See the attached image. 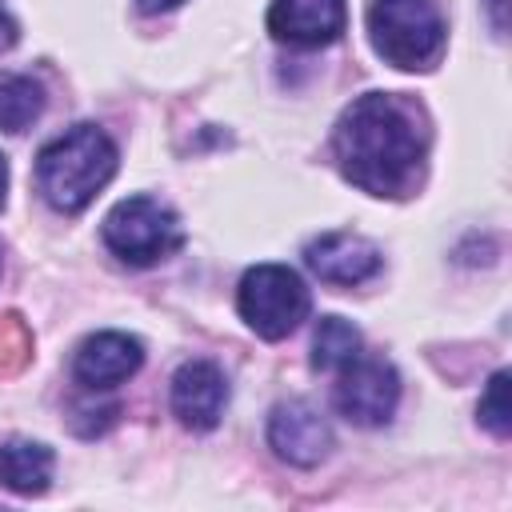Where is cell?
Masks as SVG:
<instances>
[{
  "mask_svg": "<svg viewBox=\"0 0 512 512\" xmlns=\"http://www.w3.org/2000/svg\"><path fill=\"white\" fill-rule=\"evenodd\" d=\"M332 152L348 184L380 200H400L420 184L428 116L404 92H368L340 112Z\"/></svg>",
  "mask_w": 512,
  "mask_h": 512,
  "instance_id": "1",
  "label": "cell"
},
{
  "mask_svg": "<svg viewBox=\"0 0 512 512\" xmlns=\"http://www.w3.org/2000/svg\"><path fill=\"white\" fill-rule=\"evenodd\" d=\"M116 160H120L116 144H112V136L104 128L76 124V128L60 132L56 140H48L40 148V156H36V188L56 212L76 216L116 176Z\"/></svg>",
  "mask_w": 512,
  "mask_h": 512,
  "instance_id": "2",
  "label": "cell"
},
{
  "mask_svg": "<svg viewBox=\"0 0 512 512\" xmlns=\"http://www.w3.org/2000/svg\"><path fill=\"white\" fill-rule=\"evenodd\" d=\"M368 40L400 72H432L444 56V16L432 0H372Z\"/></svg>",
  "mask_w": 512,
  "mask_h": 512,
  "instance_id": "3",
  "label": "cell"
},
{
  "mask_svg": "<svg viewBox=\"0 0 512 512\" xmlns=\"http://www.w3.org/2000/svg\"><path fill=\"white\" fill-rule=\"evenodd\" d=\"M100 236H104L108 252L132 268L160 264L164 256H172L184 244L180 216L168 204H160L156 196H128V200L112 204L100 224Z\"/></svg>",
  "mask_w": 512,
  "mask_h": 512,
  "instance_id": "4",
  "label": "cell"
},
{
  "mask_svg": "<svg viewBox=\"0 0 512 512\" xmlns=\"http://www.w3.org/2000/svg\"><path fill=\"white\" fill-rule=\"evenodd\" d=\"M236 308L240 320L264 336V340H284L288 332L300 328V320L312 308V296L304 280L288 264H256L240 276L236 288Z\"/></svg>",
  "mask_w": 512,
  "mask_h": 512,
  "instance_id": "5",
  "label": "cell"
},
{
  "mask_svg": "<svg viewBox=\"0 0 512 512\" xmlns=\"http://www.w3.org/2000/svg\"><path fill=\"white\" fill-rule=\"evenodd\" d=\"M400 404V376L380 356H356L340 368L336 380V408L344 420L360 428H380L392 420Z\"/></svg>",
  "mask_w": 512,
  "mask_h": 512,
  "instance_id": "6",
  "label": "cell"
},
{
  "mask_svg": "<svg viewBox=\"0 0 512 512\" xmlns=\"http://www.w3.org/2000/svg\"><path fill=\"white\" fill-rule=\"evenodd\" d=\"M268 444L296 468H316L332 452V428L308 400H284L268 416Z\"/></svg>",
  "mask_w": 512,
  "mask_h": 512,
  "instance_id": "7",
  "label": "cell"
},
{
  "mask_svg": "<svg viewBox=\"0 0 512 512\" xmlns=\"http://www.w3.org/2000/svg\"><path fill=\"white\" fill-rule=\"evenodd\" d=\"M228 408V380L212 360H184L172 376V412L184 428L208 432Z\"/></svg>",
  "mask_w": 512,
  "mask_h": 512,
  "instance_id": "8",
  "label": "cell"
},
{
  "mask_svg": "<svg viewBox=\"0 0 512 512\" xmlns=\"http://www.w3.org/2000/svg\"><path fill=\"white\" fill-rule=\"evenodd\" d=\"M304 260L324 284H340V288L372 280L384 264L380 248L368 236H356V232H324V236L308 240Z\"/></svg>",
  "mask_w": 512,
  "mask_h": 512,
  "instance_id": "9",
  "label": "cell"
},
{
  "mask_svg": "<svg viewBox=\"0 0 512 512\" xmlns=\"http://www.w3.org/2000/svg\"><path fill=\"white\" fill-rule=\"evenodd\" d=\"M140 364H144V344L136 336L96 332V336L80 340V348L72 356V380L88 392H104V388H116L120 380H128Z\"/></svg>",
  "mask_w": 512,
  "mask_h": 512,
  "instance_id": "10",
  "label": "cell"
},
{
  "mask_svg": "<svg viewBox=\"0 0 512 512\" xmlns=\"http://www.w3.org/2000/svg\"><path fill=\"white\" fill-rule=\"evenodd\" d=\"M348 24L344 0H272L268 4V32L296 48L332 44Z\"/></svg>",
  "mask_w": 512,
  "mask_h": 512,
  "instance_id": "11",
  "label": "cell"
},
{
  "mask_svg": "<svg viewBox=\"0 0 512 512\" xmlns=\"http://www.w3.org/2000/svg\"><path fill=\"white\" fill-rule=\"evenodd\" d=\"M56 456L40 440H8L0 444V484L16 496H40L52 484Z\"/></svg>",
  "mask_w": 512,
  "mask_h": 512,
  "instance_id": "12",
  "label": "cell"
},
{
  "mask_svg": "<svg viewBox=\"0 0 512 512\" xmlns=\"http://www.w3.org/2000/svg\"><path fill=\"white\" fill-rule=\"evenodd\" d=\"M360 328L344 316H324L312 332V368L320 372H340L348 360L360 356Z\"/></svg>",
  "mask_w": 512,
  "mask_h": 512,
  "instance_id": "13",
  "label": "cell"
},
{
  "mask_svg": "<svg viewBox=\"0 0 512 512\" xmlns=\"http://www.w3.org/2000/svg\"><path fill=\"white\" fill-rule=\"evenodd\" d=\"M44 112V88L32 80V76H0V128L4 132H24L40 120Z\"/></svg>",
  "mask_w": 512,
  "mask_h": 512,
  "instance_id": "14",
  "label": "cell"
},
{
  "mask_svg": "<svg viewBox=\"0 0 512 512\" xmlns=\"http://www.w3.org/2000/svg\"><path fill=\"white\" fill-rule=\"evenodd\" d=\"M508 372H496L492 380H488V388H484V396H480V408H476V416H480V424L492 432V436H508L512 432V400H508Z\"/></svg>",
  "mask_w": 512,
  "mask_h": 512,
  "instance_id": "15",
  "label": "cell"
},
{
  "mask_svg": "<svg viewBox=\"0 0 512 512\" xmlns=\"http://www.w3.org/2000/svg\"><path fill=\"white\" fill-rule=\"evenodd\" d=\"M4 352H16V356H24V360H28V352H32V340H28L24 324H20V316H4V320H0V372H8Z\"/></svg>",
  "mask_w": 512,
  "mask_h": 512,
  "instance_id": "16",
  "label": "cell"
},
{
  "mask_svg": "<svg viewBox=\"0 0 512 512\" xmlns=\"http://www.w3.org/2000/svg\"><path fill=\"white\" fill-rule=\"evenodd\" d=\"M16 36H20V32H16V20H12V16L4 12V4H0V52H4V48H12V44H16Z\"/></svg>",
  "mask_w": 512,
  "mask_h": 512,
  "instance_id": "17",
  "label": "cell"
},
{
  "mask_svg": "<svg viewBox=\"0 0 512 512\" xmlns=\"http://www.w3.org/2000/svg\"><path fill=\"white\" fill-rule=\"evenodd\" d=\"M136 4H140V12H168V8H176L184 0H136Z\"/></svg>",
  "mask_w": 512,
  "mask_h": 512,
  "instance_id": "18",
  "label": "cell"
},
{
  "mask_svg": "<svg viewBox=\"0 0 512 512\" xmlns=\"http://www.w3.org/2000/svg\"><path fill=\"white\" fill-rule=\"evenodd\" d=\"M488 8H492V20H496V28H504V0H488Z\"/></svg>",
  "mask_w": 512,
  "mask_h": 512,
  "instance_id": "19",
  "label": "cell"
},
{
  "mask_svg": "<svg viewBox=\"0 0 512 512\" xmlns=\"http://www.w3.org/2000/svg\"><path fill=\"white\" fill-rule=\"evenodd\" d=\"M4 192H8V164H4V156H0V204H4Z\"/></svg>",
  "mask_w": 512,
  "mask_h": 512,
  "instance_id": "20",
  "label": "cell"
}]
</instances>
